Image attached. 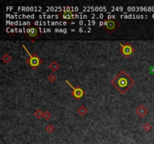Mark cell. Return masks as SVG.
Returning a JSON list of instances; mask_svg holds the SVG:
<instances>
[{"mask_svg": "<svg viewBox=\"0 0 154 144\" xmlns=\"http://www.w3.org/2000/svg\"><path fill=\"white\" fill-rule=\"evenodd\" d=\"M111 83L120 94L124 95L135 83L125 71H121L111 81Z\"/></svg>", "mask_w": 154, "mask_h": 144, "instance_id": "1", "label": "cell"}, {"mask_svg": "<svg viewBox=\"0 0 154 144\" xmlns=\"http://www.w3.org/2000/svg\"><path fill=\"white\" fill-rule=\"evenodd\" d=\"M22 46H23V47L24 48V50H26L27 54H28V56H29L28 59L26 60V63L30 66V68H33V70H36L37 68H38L42 64L43 60L36 53H30L29 52V50H27L26 47L24 44H23Z\"/></svg>", "mask_w": 154, "mask_h": 144, "instance_id": "2", "label": "cell"}, {"mask_svg": "<svg viewBox=\"0 0 154 144\" xmlns=\"http://www.w3.org/2000/svg\"><path fill=\"white\" fill-rule=\"evenodd\" d=\"M101 26H102L103 29L106 32L111 35L120 27V23L116 19H111V20H104L103 22V24Z\"/></svg>", "mask_w": 154, "mask_h": 144, "instance_id": "3", "label": "cell"}, {"mask_svg": "<svg viewBox=\"0 0 154 144\" xmlns=\"http://www.w3.org/2000/svg\"><path fill=\"white\" fill-rule=\"evenodd\" d=\"M24 35H26V37L28 39L30 40L31 42L33 43L36 39H38L42 35V33L38 30V27L29 26L26 29V32H24Z\"/></svg>", "mask_w": 154, "mask_h": 144, "instance_id": "4", "label": "cell"}, {"mask_svg": "<svg viewBox=\"0 0 154 144\" xmlns=\"http://www.w3.org/2000/svg\"><path fill=\"white\" fill-rule=\"evenodd\" d=\"M120 53L126 57L129 58L134 53H135V48L132 47V45L130 43L126 42V44H121L120 43Z\"/></svg>", "mask_w": 154, "mask_h": 144, "instance_id": "5", "label": "cell"}, {"mask_svg": "<svg viewBox=\"0 0 154 144\" xmlns=\"http://www.w3.org/2000/svg\"><path fill=\"white\" fill-rule=\"evenodd\" d=\"M66 83L69 85V86H70L71 89H72V93L71 94H72L73 97H74L75 99H77V100H80V98L84 95L85 92H84V90L80 86L75 87V86H73L71 84L68 80H66Z\"/></svg>", "mask_w": 154, "mask_h": 144, "instance_id": "6", "label": "cell"}, {"mask_svg": "<svg viewBox=\"0 0 154 144\" xmlns=\"http://www.w3.org/2000/svg\"><path fill=\"white\" fill-rule=\"evenodd\" d=\"M57 16L62 20L70 21L73 19V13L71 11H63L58 12Z\"/></svg>", "mask_w": 154, "mask_h": 144, "instance_id": "7", "label": "cell"}, {"mask_svg": "<svg viewBox=\"0 0 154 144\" xmlns=\"http://www.w3.org/2000/svg\"><path fill=\"white\" fill-rule=\"evenodd\" d=\"M135 113H136V114H137L140 117H144L148 113V110L146 108L145 106H144V105H140L138 107H137L136 110H135Z\"/></svg>", "mask_w": 154, "mask_h": 144, "instance_id": "8", "label": "cell"}, {"mask_svg": "<svg viewBox=\"0 0 154 144\" xmlns=\"http://www.w3.org/2000/svg\"><path fill=\"white\" fill-rule=\"evenodd\" d=\"M60 68V65L58 64V62L56 61H52L51 62V64L49 65V68L52 71H53V72L57 71Z\"/></svg>", "mask_w": 154, "mask_h": 144, "instance_id": "9", "label": "cell"}, {"mask_svg": "<svg viewBox=\"0 0 154 144\" xmlns=\"http://www.w3.org/2000/svg\"><path fill=\"white\" fill-rule=\"evenodd\" d=\"M1 60H2V61L5 64H9V62L12 60V58H11V56L9 54L5 53V54H4V55L2 56Z\"/></svg>", "mask_w": 154, "mask_h": 144, "instance_id": "10", "label": "cell"}, {"mask_svg": "<svg viewBox=\"0 0 154 144\" xmlns=\"http://www.w3.org/2000/svg\"><path fill=\"white\" fill-rule=\"evenodd\" d=\"M77 113L81 116H85L86 114L88 113V110H87V108H86L84 106H80L78 108V110H77Z\"/></svg>", "mask_w": 154, "mask_h": 144, "instance_id": "11", "label": "cell"}, {"mask_svg": "<svg viewBox=\"0 0 154 144\" xmlns=\"http://www.w3.org/2000/svg\"><path fill=\"white\" fill-rule=\"evenodd\" d=\"M43 114H44V112H42V110L39 108L35 110L34 113V116L37 119H41L42 117H43Z\"/></svg>", "mask_w": 154, "mask_h": 144, "instance_id": "12", "label": "cell"}, {"mask_svg": "<svg viewBox=\"0 0 154 144\" xmlns=\"http://www.w3.org/2000/svg\"><path fill=\"white\" fill-rule=\"evenodd\" d=\"M54 129H55V128H54V126H53V125H51V124L47 125V127H46V128H45L46 131H47V132H48V133H50V134H51V133L53 132Z\"/></svg>", "mask_w": 154, "mask_h": 144, "instance_id": "13", "label": "cell"}, {"mask_svg": "<svg viewBox=\"0 0 154 144\" xmlns=\"http://www.w3.org/2000/svg\"><path fill=\"white\" fill-rule=\"evenodd\" d=\"M43 117L46 119V120H48L49 119H51V113L49 111H47H47L44 112Z\"/></svg>", "mask_w": 154, "mask_h": 144, "instance_id": "14", "label": "cell"}, {"mask_svg": "<svg viewBox=\"0 0 154 144\" xmlns=\"http://www.w3.org/2000/svg\"><path fill=\"white\" fill-rule=\"evenodd\" d=\"M47 80H48L51 83H53L54 81H56V75L53 74H49V76L47 77Z\"/></svg>", "mask_w": 154, "mask_h": 144, "instance_id": "15", "label": "cell"}, {"mask_svg": "<svg viewBox=\"0 0 154 144\" xmlns=\"http://www.w3.org/2000/svg\"><path fill=\"white\" fill-rule=\"evenodd\" d=\"M151 125L149 124V123H145L144 125H143V129L145 131H150L151 130Z\"/></svg>", "mask_w": 154, "mask_h": 144, "instance_id": "16", "label": "cell"}]
</instances>
